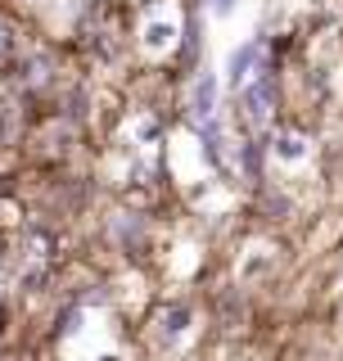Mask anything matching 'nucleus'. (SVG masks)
Instances as JSON below:
<instances>
[{
	"instance_id": "obj_2",
	"label": "nucleus",
	"mask_w": 343,
	"mask_h": 361,
	"mask_svg": "<svg viewBox=\"0 0 343 361\" xmlns=\"http://www.w3.org/2000/svg\"><path fill=\"white\" fill-rule=\"evenodd\" d=\"M280 154L284 158H303V140H299V135H284V140H280Z\"/></svg>"
},
{
	"instance_id": "obj_3",
	"label": "nucleus",
	"mask_w": 343,
	"mask_h": 361,
	"mask_svg": "<svg viewBox=\"0 0 343 361\" xmlns=\"http://www.w3.org/2000/svg\"><path fill=\"white\" fill-rule=\"evenodd\" d=\"M212 9H217V14H231V9H235V0H212Z\"/></svg>"
},
{
	"instance_id": "obj_1",
	"label": "nucleus",
	"mask_w": 343,
	"mask_h": 361,
	"mask_svg": "<svg viewBox=\"0 0 343 361\" xmlns=\"http://www.w3.org/2000/svg\"><path fill=\"white\" fill-rule=\"evenodd\" d=\"M212 99H217V82L203 73L199 86H194V113H199V118H208V113H212Z\"/></svg>"
}]
</instances>
